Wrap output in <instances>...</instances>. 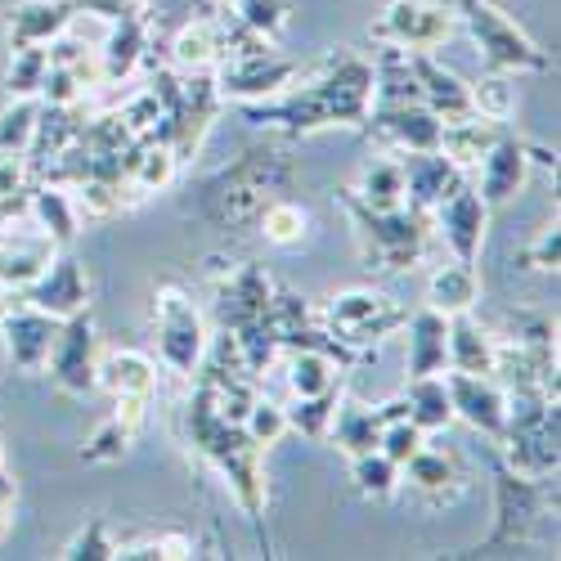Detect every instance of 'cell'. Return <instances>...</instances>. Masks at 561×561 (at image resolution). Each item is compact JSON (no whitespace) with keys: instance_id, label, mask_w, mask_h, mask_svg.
<instances>
[{"instance_id":"cell-1","label":"cell","mask_w":561,"mask_h":561,"mask_svg":"<svg viewBox=\"0 0 561 561\" xmlns=\"http://www.w3.org/2000/svg\"><path fill=\"white\" fill-rule=\"evenodd\" d=\"M368 108H373V59H364L355 50H333L301 81L278 90L274 100L243 104V117L261 130L297 139V135H314V130H329V126H359L364 130Z\"/></svg>"},{"instance_id":"cell-2","label":"cell","mask_w":561,"mask_h":561,"mask_svg":"<svg viewBox=\"0 0 561 561\" xmlns=\"http://www.w3.org/2000/svg\"><path fill=\"white\" fill-rule=\"evenodd\" d=\"M293 184H297L293 158L274 145H256V149H243L229 167L211 171L198 184L194 211L225 233H248V229H256L261 211L274 198H284Z\"/></svg>"},{"instance_id":"cell-3","label":"cell","mask_w":561,"mask_h":561,"mask_svg":"<svg viewBox=\"0 0 561 561\" xmlns=\"http://www.w3.org/2000/svg\"><path fill=\"white\" fill-rule=\"evenodd\" d=\"M190 445L225 477V485L233 490V503L243 507V517L261 530L265 507H270V490H265V449L243 432V423H229L211 409V400L203 396V387L190 400Z\"/></svg>"},{"instance_id":"cell-4","label":"cell","mask_w":561,"mask_h":561,"mask_svg":"<svg viewBox=\"0 0 561 561\" xmlns=\"http://www.w3.org/2000/svg\"><path fill=\"white\" fill-rule=\"evenodd\" d=\"M557 526V485L552 477H526L512 472L499 458L494 462V526L485 535V552L494 548H526L539 539H552Z\"/></svg>"},{"instance_id":"cell-5","label":"cell","mask_w":561,"mask_h":561,"mask_svg":"<svg viewBox=\"0 0 561 561\" xmlns=\"http://www.w3.org/2000/svg\"><path fill=\"white\" fill-rule=\"evenodd\" d=\"M494 445H503V462L512 467V472L557 477V462H561L557 396L535 391V387H512L507 391V423H503V436Z\"/></svg>"},{"instance_id":"cell-6","label":"cell","mask_w":561,"mask_h":561,"mask_svg":"<svg viewBox=\"0 0 561 561\" xmlns=\"http://www.w3.org/2000/svg\"><path fill=\"white\" fill-rule=\"evenodd\" d=\"M342 207L355 225V239L364 248V261L368 270H413L423 261V248H427V211H413V207H391V211H378V207H364L359 198H351L342 190Z\"/></svg>"},{"instance_id":"cell-7","label":"cell","mask_w":561,"mask_h":561,"mask_svg":"<svg viewBox=\"0 0 561 561\" xmlns=\"http://www.w3.org/2000/svg\"><path fill=\"white\" fill-rule=\"evenodd\" d=\"M297 64L284 59L278 50H270V41H261L256 32H248L239 19H233V41H229V59L211 72L220 100L233 104H261L274 100L278 90H288L297 81Z\"/></svg>"},{"instance_id":"cell-8","label":"cell","mask_w":561,"mask_h":561,"mask_svg":"<svg viewBox=\"0 0 561 561\" xmlns=\"http://www.w3.org/2000/svg\"><path fill=\"white\" fill-rule=\"evenodd\" d=\"M458 19L467 27V36L477 41V50L490 68L499 72H548V50H539L535 36L507 19L494 0H458Z\"/></svg>"},{"instance_id":"cell-9","label":"cell","mask_w":561,"mask_h":561,"mask_svg":"<svg viewBox=\"0 0 561 561\" xmlns=\"http://www.w3.org/2000/svg\"><path fill=\"white\" fill-rule=\"evenodd\" d=\"M153 333H158V359L175 373V378H194L207 359V319L198 301L167 284L153 293Z\"/></svg>"},{"instance_id":"cell-10","label":"cell","mask_w":561,"mask_h":561,"mask_svg":"<svg viewBox=\"0 0 561 561\" xmlns=\"http://www.w3.org/2000/svg\"><path fill=\"white\" fill-rule=\"evenodd\" d=\"M323 319H329V333L351 346V351H373V346H382L387 337H396L404 329V319L409 310L387 297V293H373V288H346L329 301V310H323Z\"/></svg>"},{"instance_id":"cell-11","label":"cell","mask_w":561,"mask_h":561,"mask_svg":"<svg viewBox=\"0 0 561 561\" xmlns=\"http://www.w3.org/2000/svg\"><path fill=\"white\" fill-rule=\"evenodd\" d=\"M45 368H50V382L68 396H90L100 387V333H95V319H90V310H77L59 323V337L50 346V359H45Z\"/></svg>"},{"instance_id":"cell-12","label":"cell","mask_w":561,"mask_h":561,"mask_svg":"<svg viewBox=\"0 0 561 561\" xmlns=\"http://www.w3.org/2000/svg\"><path fill=\"white\" fill-rule=\"evenodd\" d=\"M427 220L436 225V233L445 239V248L454 252V261L477 265L481 243H485V229H490V203L477 194V184H458L449 198H440Z\"/></svg>"},{"instance_id":"cell-13","label":"cell","mask_w":561,"mask_h":561,"mask_svg":"<svg viewBox=\"0 0 561 561\" xmlns=\"http://www.w3.org/2000/svg\"><path fill=\"white\" fill-rule=\"evenodd\" d=\"M270 306H274V284L261 265L243 261L216 278V323L225 333H243L252 323L270 319Z\"/></svg>"},{"instance_id":"cell-14","label":"cell","mask_w":561,"mask_h":561,"mask_svg":"<svg viewBox=\"0 0 561 561\" xmlns=\"http://www.w3.org/2000/svg\"><path fill=\"white\" fill-rule=\"evenodd\" d=\"M454 32V14L427 0H391L387 14L373 23V41L396 45V50H436Z\"/></svg>"},{"instance_id":"cell-15","label":"cell","mask_w":561,"mask_h":561,"mask_svg":"<svg viewBox=\"0 0 561 561\" xmlns=\"http://www.w3.org/2000/svg\"><path fill=\"white\" fill-rule=\"evenodd\" d=\"M445 387H449V404H454L458 423L481 432L485 440H499L503 436L507 391L490 378V373H454V368H445Z\"/></svg>"},{"instance_id":"cell-16","label":"cell","mask_w":561,"mask_h":561,"mask_svg":"<svg viewBox=\"0 0 561 561\" xmlns=\"http://www.w3.org/2000/svg\"><path fill=\"white\" fill-rule=\"evenodd\" d=\"M59 323H64V319L45 314V310H36V306H27V301L0 314V351H5L10 368H19V373H41L45 359H50L55 337H59Z\"/></svg>"},{"instance_id":"cell-17","label":"cell","mask_w":561,"mask_h":561,"mask_svg":"<svg viewBox=\"0 0 561 561\" xmlns=\"http://www.w3.org/2000/svg\"><path fill=\"white\" fill-rule=\"evenodd\" d=\"M364 130H373L382 145L400 149V153H423V149H440V117L427 104H373Z\"/></svg>"},{"instance_id":"cell-18","label":"cell","mask_w":561,"mask_h":561,"mask_svg":"<svg viewBox=\"0 0 561 561\" xmlns=\"http://www.w3.org/2000/svg\"><path fill=\"white\" fill-rule=\"evenodd\" d=\"M481 171V184H477V194L490 203V207H503L512 203L522 190H526V180H530V145L522 135H512L507 126L499 130V139L490 145V153L477 162Z\"/></svg>"},{"instance_id":"cell-19","label":"cell","mask_w":561,"mask_h":561,"mask_svg":"<svg viewBox=\"0 0 561 561\" xmlns=\"http://www.w3.org/2000/svg\"><path fill=\"white\" fill-rule=\"evenodd\" d=\"M27 306L55 314V319H68L77 310H90V274L77 256H64L55 252V261L45 265V274L36 278V284L23 293Z\"/></svg>"},{"instance_id":"cell-20","label":"cell","mask_w":561,"mask_h":561,"mask_svg":"<svg viewBox=\"0 0 561 561\" xmlns=\"http://www.w3.org/2000/svg\"><path fill=\"white\" fill-rule=\"evenodd\" d=\"M400 171H404V207L413 211H432L440 198H449L462 180V167H454L440 149H423V153H400Z\"/></svg>"},{"instance_id":"cell-21","label":"cell","mask_w":561,"mask_h":561,"mask_svg":"<svg viewBox=\"0 0 561 561\" xmlns=\"http://www.w3.org/2000/svg\"><path fill=\"white\" fill-rule=\"evenodd\" d=\"M409 72H413V85H417V100H423L440 122H454V117L472 113L467 81L458 72H449L432 50H409Z\"/></svg>"},{"instance_id":"cell-22","label":"cell","mask_w":561,"mask_h":561,"mask_svg":"<svg viewBox=\"0 0 561 561\" xmlns=\"http://www.w3.org/2000/svg\"><path fill=\"white\" fill-rule=\"evenodd\" d=\"M145 409H149L145 396H113V413L85 436L81 462H122L130 454L139 427H145Z\"/></svg>"},{"instance_id":"cell-23","label":"cell","mask_w":561,"mask_h":561,"mask_svg":"<svg viewBox=\"0 0 561 561\" xmlns=\"http://www.w3.org/2000/svg\"><path fill=\"white\" fill-rule=\"evenodd\" d=\"M55 252H64V248H55L41 229H10V239L0 243V293L23 297L45 274V265L55 261Z\"/></svg>"},{"instance_id":"cell-24","label":"cell","mask_w":561,"mask_h":561,"mask_svg":"<svg viewBox=\"0 0 561 561\" xmlns=\"http://www.w3.org/2000/svg\"><path fill=\"white\" fill-rule=\"evenodd\" d=\"M229 41H233L229 14L225 19H194L171 41V59L180 72H216L229 59Z\"/></svg>"},{"instance_id":"cell-25","label":"cell","mask_w":561,"mask_h":561,"mask_svg":"<svg viewBox=\"0 0 561 561\" xmlns=\"http://www.w3.org/2000/svg\"><path fill=\"white\" fill-rule=\"evenodd\" d=\"M72 0H19L5 10V36L14 45H50L72 27Z\"/></svg>"},{"instance_id":"cell-26","label":"cell","mask_w":561,"mask_h":561,"mask_svg":"<svg viewBox=\"0 0 561 561\" xmlns=\"http://www.w3.org/2000/svg\"><path fill=\"white\" fill-rule=\"evenodd\" d=\"M409 337V355H404V368H409V378H432V373H445L449 355H445V337H449V319L432 306L423 310H413L404 319V329Z\"/></svg>"},{"instance_id":"cell-27","label":"cell","mask_w":561,"mask_h":561,"mask_svg":"<svg viewBox=\"0 0 561 561\" xmlns=\"http://www.w3.org/2000/svg\"><path fill=\"white\" fill-rule=\"evenodd\" d=\"M27 220L55 248H68L77 239V229H81V211H77V203H72V194L64 190V184H36V190H27Z\"/></svg>"},{"instance_id":"cell-28","label":"cell","mask_w":561,"mask_h":561,"mask_svg":"<svg viewBox=\"0 0 561 561\" xmlns=\"http://www.w3.org/2000/svg\"><path fill=\"white\" fill-rule=\"evenodd\" d=\"M145 50H149V27H145V14H126L113 23L104 50H100V77L104 85H117L126 81L139 64H145Z\"/></svg>"},{"instance_id":"cell-29","label":"cell","mask_w":561,"mask_h":561,"mask_svg":"<svg viewBox=\"0 0 561 561\" xmlns=\"http://www.w3.org/2000/svg\"><path fill=\"white\" fill-rule=\"evenodd\" d=\"M445 355L454 373H490L494 378V333H485L481 323L467 314H449V337H445Z\"/></svg>"},{"instance_id":"cell-30","label":"cell","mask_w":561,"mask_h":561,"mask_svg":"<svg viewBox=\"0 0 561 561\" xmlns=\"http://www.w3.org/2000/svg\"><path fill=\"white\" fill-rule=\"evenodd\" d=\"M477 301H481V274H477V265L454 261V265H436L432 270V278H427V306L432 310H440L449 319V314L477 310Z\"/></svg>"},{"instance_id":"cell-31","label":"cell","mask_w":561,"mask_h":561,"mask_svg":"<svg viewBox=\"0 0 561 561\" xmlns=\"http://www.w3.org/2000/svg\"><path fill=\"white\" fill-rule=\"evenodd\" d=\"M503 122H490V117H477V113H467V117H454V122H440V153L454 162V167H477L490 145L499 139Z\"/></svg>"},{"instance_id":"cell-32","label":"cell","mask_w":561,"mask_h":561,"mask_svg":"<svg viewBox=\"0 0 561 561\" xmlns=\"http://www.w3.org/2000/svg\"><path fill=\"white\" fill-rule=\"evenodd\" d=\"M100 387L108 396H145L153 400V387H158V364L139 351H108L100 355Z\"/></svg>"},{"instance_id":"cell-33","label":"cell","mask_w":561,"mask_h":561,"mask_svg":"<svg viewBox=\"0 0 561 561\" xmlns=\"http://www.w3.org/2000/svg\"><path fill=\"white\" fill-rule=\"evenodd\" d=\"M85 122H77V104H45L32 130V145H27V162H55L64 158L77 139H81Z\"/></svg>"},{"instance_id":"cell-34","label":"cell","mask_w":561,"mask_h":561,"mask_svg":"<svg viewBox=\"0 0 561 561\" xmlns=\"http://www.w3.org/2000/svg\"><path fill=\"white\" fill-rule=\"evenodd\" d=\"M329 440L355 458V454H373L382 440V417L378 409H368V404H342L337 400V413H333V423H329Z\"/></svg>"},{"instance_id":"cell-35","label":"cell","mask_w":561,"mask_h":561,"mask_svg":"<svg viewBox=\"0 0 561 561\" xmlns=\"http://www.w3.org/2000/svg\"><path fill=\"white\" fill-rule=\"evenodd\" d=\"M400 472L409 477L413 490H423L427 499H449L458 490V481H462L458 477V458L449 449H427V445H417Z\"/></svg>"},{"instance_id":"cell-36","label":"cell","mask_w":561,"mask_h":561,"mask_svg":"<svg viewBox=\"0 0 561 561\" xmlns=\"http://www.w3.org/2000/svg\"><path fill=\"white\" fill-rule=\"evenodd\" d=\"M346 194L359 198L364 207H378V211L404 207V171H400V158H373V162H364L359 180L351 184Z\"/></svg>"},{"instance_id":"cell-37","label":"cell","mask_w":561,"mask_h":561,"mask_svg":"<svg viewBox=\"0 0 561 561\" xmlns=\"http://www.w3.org/2000/svg\"><path fill=\"white\" fill-rule=\"evenodd\" d=\"M404 404H409V417L423 432H445L454 423V404H449L445 373H432V378H409Z\"/></svg>"},{"instance_id":"cell-38","label":"cell","mask_w":561,"mask_h":561,"mask_svg":"<svg viewBox=\"0 0 561 561\" xmlns=\"http://www.w3.org/2000/svg\"><path fill=\"white\" fill-rule=\"evenodd\" d=\"M337 373H342V364L333 355H323V351H288V391H293V400L337 387Z\"/></svg>"},{"instance_id":"cell-39","label":"cell","mask_w":561,"mask_h":561,"mask_svg":"<svg viewBox=\"0 0 561 561\" xmlns=\"http://www.w3.org/2000/svg\"><path fill=\"white\" fill-rule=\"evenodd\" d=\"M467 95H472V113L477 117H490V122H503L517 113V85H512V72H481L472 85H467Z\"/></svg>"},{"instance_id":"cell-40","label":"cell","mask_w":561,"mask_h":561,"mask_svg":"<svg viewBox=\"0 0 561 561\" xmlns=\"http://www.w3.org/2000/svg\"><path fill=\"white\" fill-rule=\"evenodd\" d=\"M45 72H50V50H45V45H14L10 68H5L10 100H36L45 85Z\"/></svg>"},{"instance_id":"cell-41","label":"cell","mask_w":561,"mask_h":561,"mask_svg":"<svg viewBox=\"0 0 561 561\" xmlns=\"http://www.w3.org/2000/svg\"><path fill=\"white\" fill-rule=\"evenodd\" d=\"M256 233H261L265 243H274V248H297L306 233H310V216H306V207H297L293 198H274V203L261 211Z\"/></svg>"},{"instance_id":"cell-42","label":"cell","mask_w":561,"mask_h":561,"mask_svg":"<svg viewBox=\"0 0 561 561\" xmlns=\"http://www.w3.org/2000/svg\"><path fill=\"white\" fill-rule=\"evenodd\" d=\"M337 400H342V391L329 387V391H319V396H301V400L284 404L288 432H297V436H306V440H323V436H329L333 413H337Z\"/></svg>"},{"instance_id":"cell-43","label":"cell","mask_w":561,"mask_h":561,"mask_svg":"<svg viewBox=\"0 0 561 561\" xmlns=\"http://www.w3.org/2000/svg\"><path fill=\"white\" fill-rule=\"evenodd\" d=\"M351 481L364 499L373 503H387L396 490H400V467L382 454V449H373V454H355L351 458Z\"/></svg>"},{"instance_id":"cell-44","label":"cell","mask_w":561,"mask_h":561,"mask_svg":"<svg viewBox=\"0 0 561 561\" xmlns=\"http://www.w3.org/2000/svg\"><path fill=\"white\" fill-rule=\"evenodd\" d=\"M233 19L261 41H278L293 27V0H233Z\"/></svg>"},{"instance_id":"cell-45","label":"cell","mask_w":561,"mask_h":561,"mask_svg":"<svg viewBox=\"0 0 561 561\" xmlns=\"http://www.w3.org/2000/svg\"><path fill=\"white\" fill-rule=\"evenodd\" d=\"M36 117H41L36 100H10L0 108V153H27Z\"/></svg>"},{"instance_id":"cell-46","label":"cell","mask_w":561,"mask_h":561,"mask_svg":"<svg viewBox=\"0 0 561 561\" xmlns=\"http://www.w3.org/2000/svg\"><path fill=\"white\" fill-rule=\"evenodd\" d=\"M59 557H64V561H113V557H117V539L108 535V526H104L100 517H90V522L64 543Z\"/></svg>"},{"instance_id":"cell-47","label":"cell","mask_w":561,"mask_h":561,"mask_svg":"<svg viewBox=\"0 0 561 561\" xmlns=\"http://www.w3.org/2000/svg\"><path fill=\"white\" fill-rule=\"evenodd\" d=\"M243 432H248L261 449L278 445V440L288 436V413H284V404H274V400L256 396V400H252V409H248V417H243Z\"/></svg>"},{"instance_id":"cell-48","label":"cell","mask_w":561,"mask_h":561,"mask_svg":"<svg viewBox=\"0 0 561 561\" xmlns=\"http://www.w3.org/2000/svg\"><path fill=\"white\" fill-rule=\"evenodd\" d=\"M180 557H194V543L184 535H149L135 543H117L113 561H180Z\"/></svg>"},{"instance_id":"cell-49","label":"cell","mask_w":561,"mask_h":561,"mask_svg":"<svg viewBox=\"0 0 561 561\" xmlns=\"http://www.w3.org/2000/svg\"><path fill=\"white\" fill-rule=\"evenodd\" d=\"M423 436H427V432L417 427L413 417H396V423H387V427H382V440H378V449H382V454H387L396 467H404V462H409V454H413L417 445H427Z\"/></svg>"},{"instance_id":"cell-50","label":"cell","mask_w":561,"mask_h":561,"mask_svg":"<svg viewBox=\"0 0 561 561\" xmlns=\"http://www.w3.org/2000/svg\"><path fill=\"white\" fill-rule=\"evenodd\" d=\"M561 265V225L557 216L535 233V243L526 248V270H539V274H557Z\"/></svg>"},{"instance_id":"cell-51","label":"cell","mask_w":561,"mask_h":561,"mask_svg":"<svg viewBox=\"0 0 561 561\" xmlns=\"http://www.w3.org/2000/svg\"><path fill=\"white\" fill-rule=\"evenodd\" d=\"M32 190V162L27 153H0V198H14Z\"/></svg>"},{"instance_id":"cell-52","label":"cell","mask_w":561,"mask_h":561,"mask_svg":"<svg viewBox=\"0 0 561 561\" xmlns=\"http://www.w3.org/2000/svg\"><path fill=\"white\" fill-rule=\"evenodd\" d=\"M27 216V194H14V198H0V243L10 239V229Z\"/></svg>"},{"instance_id":"cell-53","label":"cell","mask_w":561,"mask_h":561,"mask_svg":"<svg viewBox=\"0 0 561 561\" xmlns=\"http://www.w3.org/2000/svg\"><path fill=\"white\" fill-rule=\"evenodd\" d=\"M14 499H19V485H14V477H5V467H0V539H5V530H10Z\"/></svg>"},{"instance_id":"cell-54","label":"cell","mask_w":561,"mask_h":561,"mask_svg":"<svg viewBox=\"0 0 561 561\" xmlns=\"http://www.w3.org/2000/svg\"><path fill=\"white\" fill-rule=\"evenodd\" d=\"M0 467H5V445H0Z\"/></svg>"},{"instance_id":"cell-55","label":"cell","mask_w":561,"mask_h":561,"mask_svg":"<svg viewBox=\"0 0 561 561\" xmlns=\"http://www.w3.org/2000/svg\"><path fill=\"white\" fill-rule=\"evenodd\" d=\"M139 5H149V0H139Z\"/></svg>"}]
</instances>
